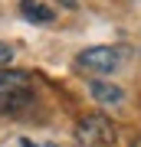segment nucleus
<instances>
[{"instance_id": "1", "label": "nucleus", "mask_w": 141, "mask_h": 147, "mask_svg": "<svg viewBox=\"0 0 141 147\" xmlns=\"http://www.w3.org/2000/svg\"><path fill=\"white\" fill-rule=\"evenodd\" d=\"M36 101L33 79L20 69H0V115L16 118Z\"/></svg>"}, {"instance_id": "2", "label": "nucleus", "mask_w": 141, "mask_h": 147, "mask_svg": "<svg viewBox=\"0 0 141 147\" xmlns=\"http://www.w3.org/2000/svg\"><path fill=\"white\" fill-rule=\"evenodd\" d=\"M76 147H115V124L108 115H85L76 124Z\"/></svg>"}, {"instance_id": "3", "label": "nucleus", "mask_w": 141, "mask_h": 147, "mask_svg": "<svg viewBox=\"0 0 141 147\" xmlns=\"http://www.w3.org/2000/svg\"><path fill=\"white\" fill-rule=\"evenodd\" d=\"M121 59H125V49H118V46H92L76 56V69L92 72V75H112L121 65Z\"/></svg>"}, {"instance_id": "4", "label": "nucleus", "mask_w": 141, "mask_h": 147, "mask_svg": "<svg viewBox=\"0 0 141 147\" xmlns=\"http://www.w3.org/2000/svg\"><path fill=\"white\" fill-rule=\"evenodd\" d=\"M89 95H92L95 101H102V105H118V101L125 98L118 85H112V82H102V79H95V82L89 85Z\"/></svg>"}, {"instance_id": "5", "label": "nucleus", "mask_w": 141, "mask_h": 147, "mask_svg": "<svg viewBox=\"0 0 141 147\" xmlns=\"http://www.w3.org/2000/svg\"><path fill=\"white\" fill-rule=\"evenodd\" d=\"M20 13L26 20H33V23H49L52 16H56L46 3H40V0H20Z\"/></svg>"}, {"instance_id": "6", "label": "nucleus", "mask_w": 141, "mask_h": 147, "mask_svg": "<svg viewBox=\"0 0 141 147\" xmlns=\"http://www.w3.org/2000/svg\"><path fill=\"white\" fill-rule=\"evenodd\" d=\"M7 62H13V49L7 46V42H0V65L7 69Z\"/></svg>"}, {"instance_id": "7", "label": "nucleus", "mask_w": 141, "mask_h": 147, "mask_svg": "<svg viewBox=\"0 0 141 147\" xmlns=\"http://www.w3.org/2000/svg\"><path fill=\"white\" fill-rule=\"evenodd\" d=\"M23 147H56V144H33V141H23Z\"/></svg>"}, {"instance_id": "8", "label": "nucleus", "mask_w": 141, "mask_h": 147, "mask_svg": "<svg viewBox=\"0 0 141 147\" xmlns=\"http://www.w3.org/2000/svg\"><path fill=\"white\" fill-rule=\"evenodd\" d=\"M131 147H141V137H135V141H131Z\"/></svg>"}]
</instances>
